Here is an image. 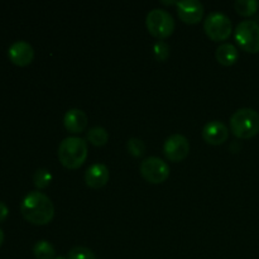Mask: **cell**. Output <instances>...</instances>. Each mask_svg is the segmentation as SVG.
Listing matches in <instances>:
<instances>
[{
  "mask_svg": "<svg viewBox=\"0 0 259 259\" xmlns=\"http://www.w3.org/2000/svg\"><path fill=\"white\" fill-rule=\"evenodd\" d=\"M20 211L27 222L34 225H47L55 217V206L47 195L32 191L23 199Z\"/></svg>",
  "mask_w": 259,
  "mask_h": 259,
  "instance_id": "obj_1",
  "label": "cell"
},
{
  "mask_svg": "<svg viewBox=\"0 0 259 259\" xmlns=\"http://www.w3.org/2000/svg\"><path fill=\"white\" fill-rule=\"evenodd\" d=\"M88 158V143L80 137H68L58 147V159L68 169L80 168Z\"/></svg>",
  "mask_w": 259,
  "mask_h": 259,
  "instance_id": "obj_2",
  "label": "cell"
},
{
  "mask_svg": "<svg viewBox=\"0 0 259 259\" xmlns=\"http://www.w3.org/2000/svg\"><path fill=\"white\" fill-rule=\"evenodd\" d=\"M230 128L237 138H253L259 133V113L250 108L239 109L230 118Z\"/></svg>",
  "mask_w": 259,
  "mask_h": 259,
  "instance_id": "obj_3",
  "label": "cell"
},
{
  "mask_svg": "<svg viewBox=\"0 0 259 259\" xmlns=\"http://www.w3.org/2000/svg\"><path fill=\"white\" fill-rule=\"evenodd\" d=\"M146 25L148 32L159 40L169 37L175 30L174 17L164 9L151 10L147 14Z\"/></svg>",
  "mask_w": 259,
  "mask_h": 259,
  "instance_id": "obj_4",
  "label": "cell"
},
{
  "mask_svg": "<svg viewBox=\"0 0 259 259\" xmlns=\"http://www.w3.org/2000/svg\"><path fill=\"white\" fill-rule=\"evenodd\" d=\"M204 30L211 40L222 42V40L228 39L232 34V20L224 13H210L204 22Z\"/></svg>",
  "mask_w": 259,
  "mask_h": 259,
  "instance_id": "obj_5",
  "label": "cell"
},
{
  "mask_svg": "<svg viewBox=\"0 0 259 259\" xmlns=\"http://www.w3.org/2000/svg\"><path fill=\"white\" fill-rule=\"evenodd\" d=\"M235 40L245 52H259V25L254 20H244L235 28Z\"/></svg>",
  "mask_w": 259,
  "mask_h": 259,
  "instance_id": "obj_6",
  "label": "cell"
},
{
  "mask_svg": "<svg viewBox=\"0 0 259 259\" xmlns=\"http://www.w3.org/2000/svg\"><path fill=\"white\" fill-rule=\"evenodd\" d=\"M141 175L146 181L158 185L166 181L169 176V167L158 157H148L141 163Z\"/></svg>",
  "mask_w": 259,
  "mask_h": 259,
  "instance_id": "obj_7",
  "label": "cell"
},
{
  "mask_svg": "<svg viewBox=\"0 0 259 259\" xmlns=\"http://www.w3.org/2000/svg\"><path fill=\"white\" fill-rule=\"evenodd\" d=\"M190 143L182 134H174L168 137L163 144V153L169 161L181 162L189 156Z\"/></svg>",
  "mask_w": 259,
  "mask_h": 259,
  "instance_id": "obj_8",
  "label": "cell"
},
{
  "mask_svg": "<svg viewBox=\"0 0 259 259\" xmlns=\"http://www.w3.org/2000/svg\"><path fill=\"white\" fill-rule=\"evenodd\" d=\"M179 17L182 22L187 24H196L202 19L204 15V5L197 0H184V2H176Z\"/></svg>",
  "mask_w": 259,
  "mask_h": 259,
  "instance_id": "obj_9",
  "label": "cell"
},
{
  "mask_svg": "<svg viewBox=\"0 0 259 259\" xmlns=\"http://www.w3.org/2000/svg\"><path fill=\"white\" fill-rule=\"evenodd\" d=\"M229 137V131L227 125L220 120H212L205 124L202 129V138L207 144L211 146H220L227 142Z\"/></svg>",
  "mask_w": 259,
  "mask_h": 259,
  "instance_id": "obj_10",
  "label": "cell"
},
{
  "mask_svg": "<svg viewBox=\"0 0 259 259\" xmlns=\"http://www.w3.org/2000/svg\"><path fill=\"white\" fill-rule=\"evenodd\" d=\"M8 56L14 65L28 66L34 58V50L25 40H17L8 50Z\"/></svg>",
  "mask_w": 259,
  "mask_h": 259,
  "instance_id": "obj_11",
  "label": "cell"
},
{
  "mask_svg": "<svg viewBox=\"0 0 259 259\" xmlns=\"http://www.w3.org/2000/svg\"><path fill=\"white\" fill-rule=\"evenodd\" d=\"M109 169L105 164L95 163L86 169L85 182L91 189H101L105 186L109 181Z\"/></svg>",
  "mask_w": 259,
  "mask_h": 259,
  "instance_id": "obj_12",
  "label": "cell"
},
{
  "mask_svg": "<svg viewBox=\"0 0 259 259\" xmlns=\"http://www.w3.org/2000/svg\"><path fill=\"white\" fill-rule=\"evenodd\" d=\"M63 125L70 133H81L88 126V115L80 109H70L63 116Z\"/></svg>",
  "mask_w": 259,
  "mask_h": 259,
  "instance_id": "obj_13",
  "label": "cell"
},
{
  "mask_svg": "<svg viewBox=\"0 0 259 259\" xmlns=\"http://www.w3.org/2000/svg\"><path fill=\"white\" fill-rule=\"evenodd\" d=\"M215 57H217L218 62L223 66H233L239 58V52H238L237 47L232 43H222L219 47L217 48L215 52Z\"/></svg>",
  "mask_w": 259,
  "mask_h": 259,
  "instance_id": "obj_14",
  "label": "cell"
},
{
  "mask_svg": "<svg viewBox=\"0 0 259 259\" xmlns=\"http://www.w3.org/2000/svg\"><path fill=\"white\" fill-rule=\"evenodd\" d=\"M86 138L90 142L93 146L103 147L108 143L109 141V133L106 132L105 128L103 126H93L90 131L86 134Z\"/></svg>",
  "mask_w": 259,
  "mask_h": 259,
  "instance_id": "obj_15",
  "label": "cell"
},
{
  "mask_svg": "<svg viewBox=\"0 0 259 259\" xmlns=\"http://www.w3.org/2000/svg\"><path fill=\"white\" fill-rule=\"evenodd\" d=\"M33 254L37 259H53L56 250L55 247L47 240H38L33 247Z\"/></svg>",
  "mask_w": 259,
  "mask_h": 259,
  "instance_id": "obj_16",
  "label": "cell"
},
{
  "mask_svg": "<svg viewBox=\"0 0 259 259\" xmlns=\"http://www.w3.org/2000/svg\"><path fill=\"white\" fill-rule=\"evenodd\" d=\"M259 8V3L257 0H237L234 3V9L237 10L238 14L243 17H250L255 14Z\"/></svg>",
  "mask_w": 259,
  "mask_h": 259,
  "instance_id": "obj_17",
  "label": "cell"
},
{
  "mask_svg": "<svg viewBox=\"0 0 259 259\" xmlns=\"http://www.w3.org/2000/svg\"><path fill=\"white\" fill-rule=\"evenodd\" d=\"M52 181V175L47 168H38L33 175V182L37 189H46Z\"/></svg>",
  "mask_w": 259,
  "mask_h": 259,
  "instance_id": "obj_18",
  "label": "cell"
},
{
  "mask_svg": "<svg viewBox=\"0 0 259 259\" xmlns=\"http://www.w3.org/2000/svg\"><path fill=\"white\" fill-rule=\"evenodd\" d=\"M126 148H128V152L133 157H142L146 153V144L138 138L129 139L128 143H126Z\"/></svg>",
  "mask_w": 259,
  "mask_h": 259,
  "instance_id": "obj_19",
  "label": "cell"
},
{
  "mask_svg": "<svg viewBox=\"0 0 259 259\" xmlns=\"http://www.w3.org/2000/svg\"><path fill=\"white\" fill-rule=\"evenodd\" d=\"M67 259H96L91 249L85 247H75L68 252Z\"/></svg>",
  "mask_w": 259,
  "mask_h": 259,
  "instance_id": "obj_20",
  "label": "cell"
},
{
  "mask_svg": "<svg viewBox=\"0 0 259 259\" xmlns=\"http://www.w3.org/2000/svg\"><path fill=\"white\" fill-rule=\"evenodd\" d=\"M153 53L154 57H156L159 62H163V61H166L169 56V46L167 45L164 40H158V42L154 43Z\"/></svg>",
  "mask_w": 259,
  "mask_h": 259,
  "instance_id": "obj_21",
  "label": "cell"
},
{
  "mask_svg": "<svg viewBox=\"0 0 259 259\" xmlns=\"http://www.w3.org/2000/svg\"><path fill=\"white\" fill-rule=\"evenodd\" d=\"M8 215H9V209H8V206L4 202L0 201V222L7 219Z\"/></svg>",
  "mask_w": 259,
  "mask_h": 259,
  "instance_id": "obj_22",
  "label": "cell"
},
{
  "mask_svg": "<svg viewBox=\"0 0 259 259\" xmlns=\"http://www.w3.org/2000/svg\"><path fill=\"white\" fill-rule=\"evenodd\" d=\"M3 243H4V232H3V229L0 228V247H2Z\"/></svg>",
  "mask_w": 259,
  "mask_h": 259,
  "instance_id": "obj_23",
  "label": "cell"
},
{
  "mask_svg": "<svg viewBox=\"0 0 259 259\" xmlns=\"http://www.w3.org/2000/svg\"><path fill=\"white\" fill-rule=\"evenodd\" d=\"M55 259H67V258H65V257H57V258H55Z\"/></svg>",
  "mask_w": 259,
  "mask_h": 259,
  "instance_id": "obj_24",
  "label": "cell"
}]
</instances>
